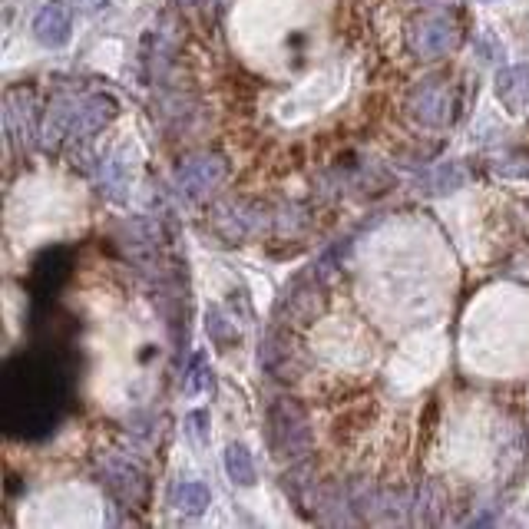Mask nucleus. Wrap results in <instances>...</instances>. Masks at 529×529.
<instances>
[{"label": "nucleus", "mask_w": 529, "mask_h": 529, "mask_svg": "<svg viewBox=\"0 0 529 529\" xmlns=\"http://www.w3.org/2000/svg\"><path fill=\"white\" fill-rule=\"evenodd\" d=\"M63 397L60 371L47 358L10 361L4 371V424L14 434H27V427L47 430L53 410Z\"/></svg>", "instance_id": "1"}, {"label": "nucleus", "mask_w": 529, "mask_h": 529, "mask_svg": "<svg viewBox=\"0 0 529 529\" xmlns=\"http://www.w3.org/2000/svg\"><path fill=\"white\" fill-rule=\"evenodd\" d=\"M268 447L275 450V457L282 460H295L305 457L315 444V430H311V420L305 414V407L291 397H278V401L268 407Z\"/></svg>", "instance_id": "2"}, {"label": "nucleus", "mask_w": 529, "mask_h": 529, "mask_svg": "<svg viewBox=\"0 0 529 529\" xmlns=\"http://www.w3.org/2000/svg\"><path fill=\"white\" fill-rule=\"evenodd\" d=\"M453 43H457V30H453L450 20L440 17V14L420 17L407 30V47L420 60H440V57H447V50L453 47Z\"/></svg>", "instance_id": "3"}, {"label": "nucleus", "mask_w": 529, "mask_h": 529, "mask_svg": "<svg viewBox=\"0 0 529 529\" xmlns=\"http://www.w3.org/2000/svg\"><path fill=\"white\" fill-rule=\"evenodd\" d=\"M34 37L50 50L67 47L73 37V7L67 0H47L34 17Z\"/></svg>", "instance_id": "4"}, {"label": "nucleus", "mask_w": 529, "mask_h": 529, "mask_svg": "<svg viewBox=\"0 0 529 529\" xmlns=\"http://www.w3.org/2000/svg\"><path fill=\"white\" fill-rule=\"evenodd\" d=\"M450 93L440 80H427L424 86H417L410 96V116L424 126H447L450 123Z\"/></svg>", "instance_id": "5"}, {"label": "nucleus", "mask_w": 529, "mask_h": 529, "mask_svg": "<svg viewBox=\"0 0 529 529\" xmlns=\"http://www.w3.org/2000/svg\"><path fill=\"white\" fill-rule=\"evenodd\" d=\"M222 179H225V163L219 156H196L179 166V186L186 189L189 196H205V192L219 186Z\"/></svg>", "instance_id": "6"}, {"label": "nucleus", "mask_w": 529, "mask_h": 529, "mask_svg": "<svg viewBox=\"0 0 529 529\" xmlns=\"http://www.w3.org/2000/svg\"><path fill=\"white\" fill-rule=\"evenodd\" d=\"M496 100L510 113H523L529 106V63L506 67L496 73Z\"/></svg>", "instance_id": "7"}, {"label": "nucleus", "mask_w": 529, "mask_h": 529, "mask_svg": "<svg viewBox=\"0 0 529 529\" xmlns=\"http://www.w3.org/2000/svg\"><path fill=\"white\" fill-rule=\"evenodd\" d=\"M225 473H229V480L239 483V487H252L255 483V463L245 444L225 447Z\"/></svg>", "instance_id": "8"}, {"label": "nucleus", "mask_w": 529, "mask_h": 529, "mask_svg": "<svg viewBox=\"0 0 529 529\" xmlns=\"http://www.w3.org/2000/svg\"><path fill=\"white\" fill-rule=\"evenodd\" d=\"M209 503H212V490L199 480L182 483V487L176 490V510H182L186 516H202L205 510H209Z\"/></svg>", "instance_id": "9"}, {"label": "nucleus", "mask_w": 529, "mask_h": 529, "mask_svg": "<svg viewBox=\"0 0 529 529\" xmlns=\"http://www.w3.org/2000/svg\"><path fill=\"white\" fill-rule=\"evenodd\" d=\"M467 182V169H463L457 159L453 163H440V169L430 176V189L434 192H457Z\"/></svg>", "instance_id": "10"}, {"label": "nucleus", "mask_w": 529, "mask_h": 529, "mask_svg": "<svg viewBox=\"0 0 529 529\" xmlns=\"http://www.w3.org/2000/svg\"><path fill=\"white\" fill-rule=\"evenodd\" d=\"M209 384H212V367H209V361H205V354H196V358H192V367H189L186 391L189 394H202Z\"/></svg>", "instance_id": "11"}, {"label": "nucleus", "mask_w": 529, "mask_h": 529, "mask_svg": "<svg viewBox=\"0 0 529 529\" xmlns=\"http://www.w3.org/2000/svg\"><path fill=\"white\" fill-rule=\"evenodd\" d=\"M205 331L212 334V341L215 344H225V334H232V338H239L232 328V321H225L219 311H209V318H205Z\"/></svg>", "instance_id": "12"}, {"label": "nucleus", "mask_w": 529, "mask_h": 529, "mask_svg": "<svg viewBox=\"0 0 529 529\" xmlns=\"http://www.w3.org/2000/svg\"><path fill=\"white\" fill-rule=\"evenodd\" d=\"M189 424V434L199 440V444H205L209 440V410H192V414L186 417Z\"/></svg>", "instance_id": "13"}, {"label": "nucleus", "mask_w": 529, "mask_h": 529, "mask_svg": "<svg viewBox=\"0 0 529 529\" xmlns=\"http://www.w3.org/2000/svg\"><path fill=\"white\" fill-rule=\"evenodd\" d=\"M477 47H480V53H483V60H496V57H503V43H500V40H493L490 34H480Z\"/></svg>", "instance_id": "14"}, {"label": "nucleus", "mask_w": 529, "mask_h": 529, "mask_svg": "<svg viewBox=\"0 0 529 529\" xmlns=\"http://www.w3.org/2000/svg\"><path fill=\"white\" fill-rule=\"evenodd\" d=\"M77 4L86 7V10H100V7L106 4V0H77Z\"/></svg>", "instance_id": "15"}, {"label": "nucleus", "mask_w": 529, "mask_h": 529, "mask_svg": "<svg viewBox=\"0 0 529 529\" xmlns=\"http://www.w3.org/2000/svg\"><path fill=\"white\" fill-rule=\"evenodd\" d=\"M179 4H189V7H199V4H205V0H179Z\"/></svg>", "instance_id": "16"}]
</instances>
